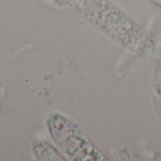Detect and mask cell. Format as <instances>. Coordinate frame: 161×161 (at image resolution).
<instances>
[{"mask_svg":"<svg viewBox=\"0 0 161 161\" xmlns=\"http://www.w3.org/2000/svg\"><path fill=\"white\" fill-rule=\"evenodd\" d=\"M47 127L57 148L68 159L107 160L93 140L70 118L60 113H51L47 119Z\"/></svg>","mask_w":161,"mask_h":161,"instance_id":"obj_1","label":"cell"},{"mask_svg":"<svg viewBox=\"0 0 161 161\" xmlns=\"http://www.w3.org/2000/svg\"><path fill=\"white\" fill-rule=\"evenodd\" d=\"M32 151L38 160H66L58 148L44 139H35L32 143Z\"/></svg>","mask_w":161,"mask_h":161,"instance_id":"obj_2","label":"cell"}]
</instances>
